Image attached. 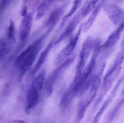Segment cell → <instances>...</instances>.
I'll return each instance as SVG.
<instances>
[{
  "mask_svg": "<svg viewBox=\"0 0 124 123\" xmlns=\"http://www.w3.org/2000/svg\"><path fill=\"white\" fill-rule=\"evenodd\" d=\"M105 66V63L102 64L98 72H97L96 74L94 75L93 76V80H92L89 89H88V92L86 95L85 98L79 104L74 123H81L84 117L87 109L89 107L91 104L95 100V98L98 95V93L99 92V90L100 89L101 86Z\"/></svg>",
  "mask_w": 124,
  "mask_h": 123,
  "instance_id": "1",
  "label": "cell"
},
{
  "mask_svg": "<svg viewBox=\"0 0 124 123\" xmlns=\"http://www.w3.org/2000/svg\"><path fill=\"white\" fill-rule=\"evenodd\" d=\"M51 29H48L41 37L34 41L19 54L16 60V65L21 74L29 71L36 60L39 52L40 51L42 42Z\"/></svg>",
  "mask_w": 124,
  "mask_h": 123,
  "instance_id": "2",
  "label": "cell"
},
{
  "mask_svg": "<svg viewBox=\"0 0 124 123\" xmlns=\"http://www.w3.org/2000/svg\"><path fill=\"white\" fill-rule=\"evenodd\" d=\"M94 43H95L94 41L90 36L87 37L84 42L82 48L80 51L79 54L78 60L76 71H75V75L71 84L76 83L79 79L82 71L85 66L87 60L89 58L90 55L91 54L92 51H93Z\"/></svg>",
  "mask_w": 124,
  "mask_h": 123,
  "instance_id": "3",
  "label": "cell"
},
{
  "mask_svg": "<svg viewBox=\"0 0 124 123\" xmlns=\"http://www.w3.org/2000/svg\"><path fill=\"white\" fill-rule=\"evenodd\" d=\"M82 31V25H81L79 28L78 30L75 34V36L70 39L68 44L65 47L63 48V49L58 53L56 55L55 60H54V63L56 65H59L64 62L65 60L70 57L73 54V51L76 48V45L78 44L79 39L80 35L81 32Z\"/></svg>",
  "mask_w": 124,
  "mask_h": 123,
  "instance_id": "4",
  "label": "cell"
},
{
  "mask_svg": "<svg viewBox=\"0 0 124 123\" xmlns=\"http://www.w3.org/2000/svg\"><path fill=\"white\" fill-rule=\"evenodd\" d=\"M102 7L104 13L113 24L118 27L124 21V11L117 4L107 3Z\"/></svg>",
  "mask_w": 124,
  "mask_h": 123,
  "instance_id": "5",
  "label": "cell"
},
{
  "mask_svg": "<svg viewBox=\"0 0 124 123\" xmlns=\"http://www.w3.org/2000/svg\"><path fill=\"white\" fill-rule=\"evenodd\" d=\"M74 59H75L74 56H70L67 60H65L64 62L62 63L61 65H58V68L55 70H54L53 72H52L51 74L48 76V78L46 80L44 84L47 94H48V95H51V94L53 92L54 83L58 80V77L61 74L63 71H64L67 68L70 66V64L73 62Z\"/></svg>",
  "mask_w": 124,
  "mask_h": 123,
  "instance_id": "6",
  "label": "cell"
},
{
  "mask_svg": "<svg viewBox=\"0 0 124 123\" xmlns=\"http://www.w3.org/2000/svg\"><path fill=\"white\" fill-rule=\"evenodd\" d=\"M124 80V74L121 77V78L117 82V83H116V84L115 85V86L113 87V89L111 90V92L109 94L108 96L107 97V98L105 100V102L103 103V104L102 105V106L101 107L100 109L98 110V112H97V113L96 114L95 116L94 117L93 119V121L92 123H99V120L101 118V117L102 116V115H104V112H105L107 109L108 107H109V106L110 105V104L112 102V101H113L114 98L116 96V94H117V91L119 90V88L120 86H121V83L123 82Z\"/></svg>",
  "mask_w": 124,
  "mask_h": 123,
  "instance_id": "7",
  "label": "cell"
},
{
  "mask_svg": "<svg viewBox=\"0 0 124 123\" xmlns=\"http://www.w3.org/2000/svg\"><path fill=\"white\" fill-rule=\"evenodd\" d=\"M33 19L31 13H27L22 18L19 28V37L21 43H25L29 37L33 25Z\"/></svg>",
  "mask_w": 124,
  "mask_h": 123,
  "instance_id": "8",
  "label": "cell"
},
{
  "mask_svg": "<svg viewBox=\"0 0 124 123\" xmlns=\"http://www.w3.org/2000/svg\"><path fill=\"white\" fill-rule=\"evenodd\" d=\"M84 18H85V17L82 14V13L81 10L78 13V14L76 16H75V17L73 18L72 20L69 22V24H68L67 27L64 29V30L62 32L60 36H58V38L56 39L55 42H54V46L59 44L63 41H64L65 39L69 37L71 34V33L75 31L76 28L77 27V25H78L80 21H81V20L82 19H84Z\"/></svg>",
  "mask_w": 124,
  "mask_h": 123,
  "instance_id": "9",
  "label": "cell"
},
{
  "mask_svg": "<svg viewBox=\"0 0 124 123\" xmlns=\"http://www.w3.org/2000/svg\"><path fill=\"white\" fill-rule=\"evenodd\" d=\"M40 99V92L31 86L29 88L26 92L25 110L29 112L33 109L39 103Z\"/></svg>",
  "mask_w": 124,
  "mask_h": 123,
  "instance_id": "10",
  "label": "cell"
},
{
  "mask_svg": "<svg viewBox=\"0 0 124 123\" xmlns=\"http://www.w3.org/2000/svg\"><path fill=\"white\" fill-rule=\"evenodd\" d=\"M124 30V21L121 25L117 27V29L113 31L107 39L105 41L102 45H101V49H108L113 47L119 40L121 34Z\"/></svg>",
  "mask_w": 124,
  "mask_h": 123,
  "instance_id": "11",
  "label": "cell"
},
{
  "mask_svg": "<svg viewBox=\"0 0 124 123\" xmlns=\"http://www.w3.org/2000/svg\"><path fill=\"white\" fill-rule=\"evenodd\" d=\"M104 1H105V0H102L101 2H99V3L95 6V7L93 8V10L91 12V13H90V14L88 18L87 19V20H86L85 22L82 25V32H87V31H88V30L90 29V28L92 27V25H93L96 19L97 16H98L99 10H100L101 8L102 7L103 5H104Z\"/></svg>",
  "mask_w": 124,
  "mask_h": 123,
  "instance_id": "12",
  "label": "cell"
},
{
  "mask_svg": "<svg viewBox=\"0 0 124 123\" xmlns=\"http://www.w3.org/2000/svg\"><path fill=\"white\" fill-rule=\"evenodd\" d=\"M46 80V72L45 70H42L39 72L38 74L34 78L31 83V86L38 91H41L44 88Z\"/></svg>",
  "mask_w": 124,
  "mask_h": 123,
  "instance_id": "13",
  "label": "cell"
},
{
  "mask_svg": "<svg viewBox=\"0 0 124 123\" xmlns=\"http://www.w3.org/2000/svg\"><path fill=\"white\" fill-rule=\"evenodd\" d=\"M54 1V0H42L37 8L36 15V20L40 19L46 14L47 11L50 8Z\"/></svg>",
  "mask_w": 124,
  "mask_h": 123,
  "instance_id": "14",
  "label": "cell"
},
{
  "mask_svg": "<svg viewBox=\"0 0 124 123\" xmlns=\"http://www.w3.org/2000/svg\"><path fill=\"white\" fill-rule=\"evenodd\" d=\"M7 42L8 44H13L15 41V27L14 22L10 21V25L8 27L7 34Z\"/></svg>",
  "mask_w": 124,
  "mask_h": 123,
  "instance_id": "15",
  "label": "cell"
},
{
  "mask_svg": "<svg viewBox=\"0 0 124 123\" xmlns=\"http://www.w3.org/2000/svg\"><path fill=\"white\" fill-rule=\"evenodd\" d=\"M82 0H75L73 2V4L72 7H71L69 12L67 13L66 15L64 17V19L66 20V19H69V18H70L76 12V10L78 9V8L81 6V3H82Z\"/></svg>",
  "mask_w": 124,
  "mask_h": 123,
  "instance_id": "16",
  "label": "cell"
},
{
  "mask_svg": "<svg viewBox=\"0 0 124 123\" xmlns=\"http://www.w3.org/2000/svg\"><path fill=\"white\" fill-rule=\"evenodd\" d=\"M124 103V98L122 99V100L119 102V103L115 106V108L111 110V113L109 114L107 118V123H111V121L113 119V118H115V116H116L117 112H118L119 110L120 109V108H121V107L122 106V105Z\"/></svg>",
  "mask_w": 124,
  "mask_h": 123,
  "instance_id": "17",
  "label": "cell"
},
{
  "mask_svg": "<svg viewBox=\"0 0 124 123\" xmlns=\"http://www.w3.org/2000/svg\"><path fill=\"white\" fill-rule=\"evenodd\" d=\"M10 46V45L8 44L7 41L3 39L0 40V56H2L7 53Z\"/></svg>",
  "mask_w": 124,
  "mask_h": 123,
  "instance_id": "18",
  "label": "cell"
},
{
  "mask_svg": "<svg viewBox=\"0 0 124 123\" xmlns=\"http://www.w3.org/2000/svg\"><path fill=\"white\" fill-rule=\"evenodd\" d=\"M8 1V0H1V2H0V11H1L5 8Z\"/></svg>",
  "mask_w": 124,
  "mask_h": 123,
  "instance_id": "19",
  "label": "cell"
},
{
  "mask_svg": "<svg viewBox=\"0 0 124 123\" xmlns=\"http://www.w3.org/2000/svg\"><path fill=\"white\" fill-rule=\"evenodd\" d=\"M10 123H26L25 121L22 119H15L10 122Z\"/></svg>",
  "mask_w": 124,
  "mask_h": 123,
  "instance_id": "20",
  "label": "cell"
},
{
  "mask_svg": "<svg viewBox=\"0 0 124 123\" xmlns=\"http://www.w3.org/2000/svg\"><path fill=\"white\" fill-rule=\"evenodd\" d=\"M99 1H100V0H90V2H91L92 4H93L94 5L96 6V5L99 3Z\"/></svg>",
  "mask_w": 124,
  "mask_h": 123,
  "instance_id": "21",
  "label": "cell"
},
{
  "mask_svg": "<svg viewBox=\"0 0 124 123\" xmlns=\"http://www.w3.org/2000/svg\"><path fill=\"white\" fill-rule=\"evenodd\" d=\"M61 1H65V0H60Z\"/></svg>",
  "mask_w": 124,
  "mask_h": 123,
  "instance_id": "22",
  "label": "cell"
},
{
  "mask_svg": "<svg viewBox=\"0 0 124 123\" xmlns=\"http://www.w3.org/2000/svg\"><path fill=\"white\" fill-rule=\"evenodd\" d=\"M122 94H124V91H123V93H122Z\"/></svg>",
  "mask_w": 124,
  "mask_h": 123,
  "instance_id": "23",
  "label": "cell"
}]
</instances>
